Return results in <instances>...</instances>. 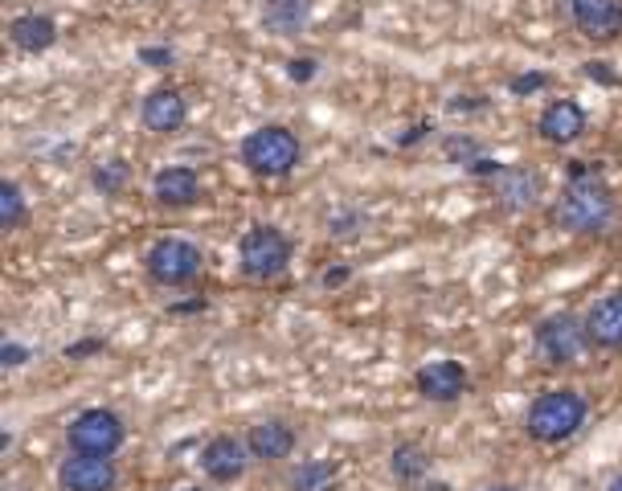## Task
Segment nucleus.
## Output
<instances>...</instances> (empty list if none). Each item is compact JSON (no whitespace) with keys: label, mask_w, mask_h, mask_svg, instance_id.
Instances as JSON below:
<instances>
[{"label":"nucleus","mask_w":622,"mask_h":491,"mask_svg":"<svg viewBox=\"0 0 622 491\" xmlns=\"http://www.w3.org/2000/svg\"><path fill=\"white\" fill-rule=\"evenodd\" d=\"M180 491H201V488H180Z\"/></svg>","instance_id":"nucleus-34"},{"label":"nucleus","mask_w":622,"mask_h":491,"mask_svg":"<svg viewBox=\"0 0 622 491\" xmlns=\"http://www.w3.org/2000/svg\"><path fill=\"white\" fill-rule=\"evenodd\" d=\"M586 414H589V406L577 390H549L528 406V414H524V430H528V439L553 446V442L573 439V434L586 426Z\"/></svg>","instance_id":"nucleus-2"},{"label":"nucleus","mask_w":622,"mask_h":491,"mask_svg":"<svg viewBox=\"0 0 622 491\" xmlns=\"http://www.w3.org/2000/svg\"><path fill=\"white\" fill-rule=\"evenodd\" d=\"M250 467V446L234 434H217L201 446V471L210 475L213 483H238Z\"/></svg>","instance_id":"nucleus-9"},{"label":"nucleus","mask_w":622,"mask_h":491,"mask_svg":"<svg viewBox=\"0 0 622 491\" xmlns=\"http://www.w3.org/2000/svg\"><path fill=\"white\" fill-rule=\"evenodd\" d=\"M140 119H144L147 131H156V135H172V131L184 128V119H189V103H184V95H180L177 86H160V91H152V95L144 98Z\"/></svg>","instance_id":"nucleus-13"},{"label":"nucleus","mask_w":622,"mask_h":491,"mask_svg":"<svg viewBox=\"0 0 622 491\" xmlns=\"http://www.w3.org/2000/svg\"><path fill=\"white\" fill-rule=\"evenodd\" d=\"M9 41H13L21 53H46V49L58 41V25L41 13H21L9 21Z\"/></svg>","instance_id":"nucleus-18"},{"label":"nucleus","mask_w":622,"mask_h":491,"mask_svg":"<svg viewBox=\"0 0 622 491\" xmlns=\"http://www.w3.org/2000/svg\"><path fill=\"white\" fill-rule=\"evenodd\" d=\"M140 58H144L152 70H164V65H172V49H144Z\"/></svg>","instance_id":"nucleus-26"},{"label":"nucleus","mask_w":622,"mask_h":491,"mask_svg":"<svg viewBox=\"0 0 622 491\" xmlns=\"http://www.w3.org/2000/svg\"><path fill=\"white\" fill-rule=\"evenodd\" d=\"M614 217H619L614 189L594 168L573 164L570 184H565L561 201L553 205L557 226L565 229V233H577V238H598V233H606V229L614 226Z\"/></svg>","instance_id":"nucleus-1"},{"label":"nucleus","mask_w":622,"mask_h":491,"mask_svg":"<svg viewBox=\"0 0 622 491\" xmlns=\"http://www.w3.org/2000/svg\"><path fill=\"white\" fill-rule=\"evenodd\" d=\"M586 74L589 79H598V82H606V86H614V74H610V70H606V62H586Z\"/></svg>","instance_id":"nucleus-28"},{"label":"nucleus","mask_w":622,"mask_h":491,"mask_svg":"<svg viewBox=\"0 0 622 491\" xmlns=\"http://www.w3.org/2000/svg\"><path fill=\"white\" fill-rule=\"evenodd\" d=\"M119 471L107 455H74L62 458L58 467V488L62 491H115Z\"/></svg>","instance_id":"nucleus-8"},{"label":"nucleus","mask_w":622,"mask_h":491,"mask_svg":"<svg viewBox=\"0 0 622 491\" xmlns=\"http://www.w3.org/2000/svg\"><path fill=\"white\" fill-rule=\"evenodd\" d=\"M390 471L397 483H418L430 471V455H426L422 446H414V442H402L390 458Z\"/></svg>","instance_id":"nucleus-21"},{"label":"nucleus","mask_w":622,"mask_h":491,"mask_svg":"<svg viewBox=\"0 0 622 491\" xmlns=\"http://www.w3.org/2000/svg\"><path fill=\"white\" fill-rule=\"evenodd\" d=\"M545 86V74H524V79H512V91L516 95H533V91H540Z\"/></svg>","instance_id":"nucleus-25"},{"label":"nucleus","mask_w":622,"mask_h":491,"mask_svg":"<svg viewBox=\"0 0 622 491\" xmlns=\"http://www.w3.org/2000/svg\"><path fill=\"white\" fill-rule=\"evenodd\" d=\"M128 439V430H123V418L111 414V409H82L74 422L65 426V442H70V451H79V455H107L111 458L119 446Z\"/></svg>","instance_id":"nucleus-7"},{"label":"nucleus","mask_w":622,"mask_h":491,"mask_svg":"<svg viewBox=\"0 0 622 491\" xmlns=\"http://www.w3.org/2000/svg\"><path fill=\"white\" fill-rule=\"evenodd\" d=\"M606 491H622V475H614V479L606 483Z\"/></svg>","instance_id":"nucleus-32"},{"label":"nucleus","mask_w":622,"mask_h":491,"mask_svg":"<svg viewBox=\"0 0 622 491\" xmlns=\"http://www.w3.org/2000/svg\"><path fill=\"white\" fill-rule=\"evenodd\" d=\"M565 9L577 33L594 41H610L622 33V0H565Z\"/></svg>","instance_id":"nucleus-12"},{"label":"nucleus","mask_w":622,"mask_h":491,"mask_svg":"<svg viewBox=\"0 0 622 491\" xmlns=\"http://www.w3.org/2000/svg\"><path fill=\"white\" fill-rule=\"evenodd\" d=\"M291 491H336V467L327 458H308L291 471Z\"/></svg>","instance_id":"nucleus-20"},{"label":"nucleus","mask_w":622,"mask_h":491,"mask_svg":"<svg viewBox=\"0 0 622 491\" xmlns=\"http://www.w3.org/2000/svg\"><path fill=\"white\" fill-rule=\"evenodd\" d=\"M491 189H495V201H500L504 209L521 213V209H533L540 201L545 180H540V172L524 168V164H507V168H500V172L491 177Z\"/></svg>","instance_id":"nucleus-11"},{"label":"nucleus","mask_w":622,"mask_h":491,"mask_svg":"<svg viewBox=\"0 0 622 491\" xmlns=\"http://www.w3.org/2000/svg\"><path fill=\"white\" fill-rule=\"evenodd\" d=\"M311 0H262V25L278 37H291L299 25H303V16H308Z\"/></svg>","instance_id":"nucleus-19"},{"label":"nucleus","mask_w":622,"mask_h":491,"mask_svg":"<svg viewBox=\"0 0 622 491\" xmlns=\"http://www.w3.org/2000/svg\"><path fill=\"white\" fill-rule=\"evenodd\" d=\"M586 332H589V344H594V348L619 352L622 348V291L602 295V299L586 311Z\"/></svg>","instance_id":"nucleus-14"},{"label":"nucleus","mask_w":622,"mask_h":491,"mask_svg":"<svg viewBox=\"0 0 622 491\" xmlns=\"http://www.w3.org/2000/svg\"><path fill=\"white\" fill-rule=\"evenodd\" d=\"M128 177H131L128 164H123V160H107V164H103V168L95 172V189H98L103 196H115L119 189H123V184H128Z\"/></svg>","instance_id":"nucleus-23"},{"label":"nucleus","mask_w":622,"mask_h":491,"mask_svg":"<svg viewBox=\"0 0 622 491\" xmlns=\"http://www.w3.org/2000/svg\"><path fill=\"white\" fill-rule=\"evenodd\" d=\"M25 357H29V352H25L21 344H4V364H9V369H16V364H25Z\"/></svg>","instance_id":"nucleus-29"},{"label":"nucleus","mask_w":622,"mask_h":491,"mask_svg":"<svg viewBox=\"0 0 622 491\" xmlns=\"http://www.w3.org/2000/svg\"><path fill=\"white\" fill-rule=\"evenodd\" d=\"M299 160H303V147L295 140V131L278 128V123H266L242 140V164L254 177H291Z\"/></svg>","instance_id":"nucleus-3"},{"label":"nucleus","mask_w":622,"mask_h":491,"mask_svg":"<svg viewBox=\"0 0 622 491\" xmlns=\"http://www.w3.org/2000/svg\"><path fill=\"white\" fill-rule=\"evenodd\" d=\"M238 262H242L246 278H259V283L278 278L291 266V242L275 226H250L238 242Z\"/></svg>","instance_id":"nucleus-4"},{"label":"nucleus","mask_w":622,"mask_h":491,"mask_svg":"<svg viewBox=\"0 0 622 491\" xmlns=\"http://www.w3.org/2000/svg\"><path fill=\"white\" fill-rule=\"evenodd\" d=\"M467 385H471V376L458 360H430L414 373V390L422 393L426 402H439V406L458 402L467 393Z\"/></svg>","instance_id":"nucleus-10"},{"label":"nucleus","mask_w":622,"mask_h":491,"mask_svg":"<svg viewBox=\"0 0 622 491\" xmlns=\"http://www.w3.org/2000/svg\"><path fill=\"white\" fill-rule=\"evenodd\" d=\"M201 266H205L201 250L193 242H184V238H160L144 254L147 278L160 283V287H189L201 275Z\"/></svg>","instance_id":"nucleus-6"},{"label":"nucleus","mask_w":622,"mask_h":491,"mask_svg":"<svg viewBox=\"0 0 622 491\" xmlns=\"http://www.w3.org/2000/svg\"><path fill=\"white\" fill-rule=\"evenodd\" d=\"M360 221H364L360 213H348V217H336V221H332V233H352V226H360Z\"/></svg>","instance_id":"nucleus-30"},{"label":"nucleus","mask_w":622,"mask_h":491,"mask_svg":"<svg viewBox=\"0 0 622 491\" xmlns=\"http://www.w3.org/2000/svg\"><path fill=\"white\" fill-rule=\"evenodd\" d=\"M537 131L549 140V144H573V140H582V131H586V111L573 103V98H557L549 103L537 119Z\"/></svg>","instance_id":"nucleus-15"},{"label":"nucleus","mask_w":622,"mask_h":491,"mask_svg":"<svg viewBox=\"0 0 622 491\" xmlns=\"http://www.w3.org/2000/svg\"><path fill=\"white\" fill-rule=\"evenodd\" d=\"M95 352H103V340H79L65 348V357L70 360H82V357H95Z\"/></svg>","instance_id":"nucleus-24"},{"label":"nucleus","mask_w":622,"mask_h":491,"mask_svg":"<svg viewBox=\"0 0 622 491\" xmlns=\"http://www.w3.org/2000/svg\"><path fill=\"white\" fill-rule=\"evenodd\" d=\"M483 491H516V488H507V483H495V488H483Z\"/></svg>","instance_id":"nucleus-33"},{"label":"nucleus","mask_w":622,"mask_h":491,"mask_svg":"<svg viewBox=\"0 0 622 491\" xmlns=\"http://www.w3.org/2000/svg\"><path fill=\"white\" fill-rule=\"evenodd\" d=\"M25 193H21V184L13 180H4L0 184V226L4 229H21L25 226Z\"/></svg>","instance_id":"nucleus-22"},{"label":"nucleus","mask_w":622,"mask_h":491,"mask_svg":"<svg viewBox=\"0 0 622 491\" xmlns=\"http://www.w3.org/2000/svg\"><path fill=\"white\" fill-rule=\"evenodd\" d=\"M246 446H250V458H259V463H278V458H287L295 451V430L287 422H278V418H266V422L250 426Z\"/></svg>","instance_id":"nucleus-16"},{"label":"nucleus","mask_w":622,"mask_h":491,"mask_svg":"<svg viewBox=\"0 0 622 491\" xmlns=\"http://www.w3.org/2000/svg\"><path fill=\"white\" fill-rule=\"evenodd\" d=\"M152 196L168 205V209H184V205H193L196 196H201V180H196L193 168H160L156 177H152Z\"/></svg>","instance_id":"nucleus-17"},{"label":"nucleus","mask_w":622,"mask_h":491,"mask_svg":"<svg viewBox=\"0 0 622 491\" xmlns=\"http://www.w3.org/2000/svg\"><path fill=\"white\" fill-rule=\"evenodd\" d=\"M311 74H315V62H311V58H295V62H291V79L295 82H308Z\"/></svg>","instance_id":"nucleus-27"},{"label":"nucleus","mask_w":622,"mask_h":491,"mask_svg":"<svg viewBox=\"0 0 622 491\" xmlns=\"http://www.w3.org/2000/svg\"><path fill=\"white\" fill-rule=\"evenodd\" d=\"M344 278H348V271H344V266H340V271H327V275H324V287H340Z\"/></svg>","instance_id":"nucleus-31"},{"label":"nucleus","mask_w":622,"mask_h":491,"mask_svg":"<svg viewBox=\"0 0 622 491\" xmlns=\"http://www.w3.org/2000/svg\"><path fill=\"white\" fill-rule=\"evenodd\" d=\"M533 344H537V357L545 360V364H553V369L577 364V357L589 348L586 320H577V315H570V311L549 315V320H540Z\"/></svg>","instance_id":"nucleus-5"}]
</instances>
